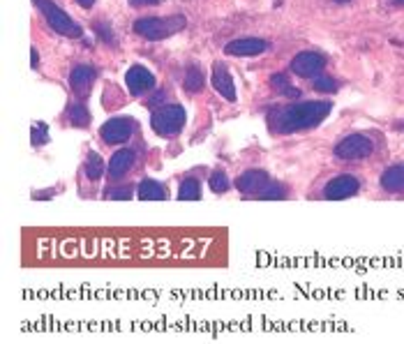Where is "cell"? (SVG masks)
Returning <instances> with one entry per match:
<instances>
[{
    "label": "cell",
    "instance_id": "6da1fadb",
    "mask_svg": "<svg viewBox=\"0 0 404 344\" xmlns=\"http://www.w3.org/2000/svg\"><path fill=\"white\" fill-rule=\"evenodd\" d=\"M328 113H330V102H298L275 111L271 118V125L273 132L280 134L305 132L317 127L321 121H326Z\"/></svg>",
    "mask_w": 404,
    "mask_h": 344
},
{
    "label": "cell",
    "instance_id": "7a4b0ae2",
    "mask_svg": "<svg viewBox=\"0 0 404 344\" xmlns=\"http://www.w3.org/2000/svg\"><path fill=\"white\" fill-rule=\"evenodd\" d=\"M185 16H146V19H136L134 24V33L141 35L151 42H157V39L171 37L176 33H181L185 28Z\"/></svg>",
    "mask_w": 404,
    "mask_h": 344
},
{
    "label": "cell",
    "instance_id": "3957f363",
    "mask_svg": "<svg viewBox=\"0 0 404 344\" xmlns=\"http://www.w3.org/2000/svg\"><path fill=\"white\" fill-rule=\"evenodd\" d=\"M185 118L187 116H185L183 106H178V104H162V106H155L151 125L160 136L171 139V136L181 134V130L185 127Z\"/></svg>",
    "mask_w": 404,
    "mask_h": 344
},
{
    "label": "cell",
    "instance_id": "277c9868",
    "mask_svg": "<svg viewBox=\"0 0 404 344\" xmlns=\"http://www.w3.org/2000/svg\"><path fill=\"white\" fill-rule=\"evenodd\" d=\"M35 3L39 7V12L44 14L46 24L51 26L56 33H61L65 37H81L84 35L81 26H79L76 21H72L70 14L63 12V9L56 3H51V0H35Z\"/></svg>",
    "mask_w": 404,
    "mask_h": 344
},
{
    "label": "cell",
    "instance_id": "5b68a950",
    "mask_svg": "<svg viewBox=\"0 0 404 344\" xmlns=\"http://www.w3.org/2000/svg\"><path fill=\"white\" fill-rule=\"evenodd\" d=\"M372 151L374 146L365 134H349L335 146V155H338L340 160H349V162L365 160L368 155H372Z\"/></svg>",
    "mask_w": 404,
    "mask_h": 344
},
{
    "label": "cell",
    "instance_id": "8992f818",
    "mask_svg": "<svg viewBox=\"0 0 404 344\" xmlns=\"http://www.w3.org/2000/svg\"><path fill=\"white\" fill-rule=\"evenodd\" d=\"M326 67V58L317 51H301L291 61V72L301 79H314L319 76L321 70Z\"/></svg>",
    "mask_w": 404,
    "mask_h": 344
},
{
    "label": "cell",
    "instance_id": "52a82bcc",
    "mask_svg": "<svg viewBox=\"0 0 404 344\" xmlns=\"http://www.w3.org/2000/svg\"><path fill=\"white\" fill-rule=\"evenodd\" d=\"M134 121L130 118H111V121H106L100 130V136L104 143L109 146H116V143H125L130 136L134 134Z\"/></svg>",
    "mask_w": 404,
    "mask_h": 344
},
{
    "label": "cell",
    "instance_id": "ba28073f",
    "mask_svg": "<svg viewBox=\"0 0 404 344\" xmlns=\"http://www.w3.org/2000/svg\"><path fill=\"white\" fill-rule=\"evenodd\" d=\"M125 84L132 95H143L155 88V74L143 65H132L130 70L125 72Z\"/></svg>",
    "mask_w": 404,
    "mask_h": 344
},
{
    "label": "cell",
    "instance_id": "9c48e42d",
    "mask_svg": "<svg viewBox=\"0 0 404 344\" xmlns=\"http://www.w3.org/2000/svg\"><path fill=\"white\" fill-rule=\"evenodd\" d=\"M360 183L358 178H353L349 173H342V176H335V178L326 185V190H323V196L326 199H333V201H340V199H349L358 192Z\"/></svg>",
    "mask_w": 404,
    "mask_h": 344
},
{
    "label": "cell",
    "instance_id": "30bf717a",
    "mask_svg": "<svg viewBox=\"0 0 404 344\" xmlns=\"http://www.w3.org/2000/svg\"><path fill=\"white\" fill-rule=\"evenodd\" d=\"M268 44L263 42L259 37H241V39H233L224 46V54L226 56H238V58H252V56H259L263 54Z\"/></svg>",
    "mask_w": 404,
    "mask_h": 344
},
{
    "label": "cell",
    "instance_id": "8fae6325",
    "mask_svg": "<svg viewBox=\"0 0 404 344\" xmlns=\"http://www.w3.org/2000/svg\"><path fill=\"white\" fill-rule=\"evenodd\" d=\"M95 84V67L91 65H76L72 67V72H70V86H72V91L76 93V97H88L91 95V88Z\"/></svg>",
    "mask_w": 404,
    "mask_h": 344
},
{
    "label": "cell",
    "instance_id": "7c38bea8",
    "mask_svg": "<svg viewBox=\"0 0 404 344\" xmlns=\"http://www.w3.org/2000/svg\"><path fill=\"white\" fill-rule=\"evenodd\" d=\"M213 88L218 91L226 102H236V86L229 70L222 63L213 65Z\"/></svg>",
    "mask_w": 404,
    "mask_h": 344
},
{
    "label": "cell",
    "instance_id": "4fadbf2b",
    "mask_svg": "<svg viewBox=\"0 0 404 344\" xmlns=\"http://www.w3.org/2000/svg\"><path fill=\"white\" fill-rule=\"evenodd\" d=\"M132 166H134V151L123 148V151L113 153V157L109 160V166H106V169H109V178L121 181L123 176L132 171Z\"/></svg>",
    "mask_w": 404,
    "mask_h": 344
},
{
    "label": "cell",
    "instance_id": "5bb4252c",
    "mask_svg": "<svg viewBox=\"0 0 404 344\" xmlns=\"http://www.w3.org/2000/svg\"><path fill=\"white\" fill-rule=\"evenodd\" d=\"M236 185H238V190L245 192V194H261L271 183H268V173L266 171L252 169V171H245Z\"/></svg>",
    "mask_w": 404,
    "mask_h": 344
},
{
    "label": "cell",
    "instance_id": "9a60e30c",
    "mask_svg": "<svg viewBox=\"0 0 404 344\" xmlns=\"http://www.w3.org/2000/svg\"><path fill=\"white\" fill-rule=\"evenodd\" d=\"M136 196H139L141 201H164L166 196H169V192H166L164 185H160L157 181L146 178L139 183V192H136Z\"/></svg>",
    "mask_w": 404,
    "mask_h": 344
},
{
    "label": "cell",
    "instance_id": "2e32d148",
    "mask_svg": "<svg viewBox=\"0 0 404 344\" xmlns=\"http://www.w3.org/2000/svg\"><path fill=\"white\" fill-rule=\"evenodd\" d=\"M381 188L386 192H402L404 190V164H395L381 176Z\"/></svg>",
    "mask_w": 404,
    "mask_h": 344
},
{
    "label": "cell",
    "instance_id": "e0dca14e",
    "mask_svg": "<svg viewBox=\"0 0 404 344\" xmlns=\"http://www.w3.org/2000/svg\"><path fill=\"white\" fill-rule=\"evenodd\" d=\"M203 70L196 63H190L187 65V70H185V76H183V86H185V91L187 93H199L201 88H203Z\"/></svg>",
    "mask_w": 404,
    "mask_h": 344
},
{
    "label": "cell",
    "instance_id": "ac0fdd59",
    "mask_svg": "<svg viewBox=\"0 0 404 344\" xmlns=\"http://www.w3.org/2000/svg\"><path fill=\"white\" fill-rule=\"evenodd\" d=\"M178 199L181 201H199L201 199V185L196 178H185L181 183V190H178Z\"/></svg>",
    "mask_w": 404,
    "mask_h": 344
},
{
    "label": "cell",
    "instance_id": "d6986e66",
    "mask_svg": "<svg viewBox=\"0 0 404 344\" xmlns=\"http://www.w3.org/2000/svg\"><path fill=\"white\" fill-rule=\"evenodd\" d=\"M67 118H70V123L74 127H86L88 123H91V111L86 109V104L76 102L70 106V111H67Z\"/></svg>",
    "mask_w": 404,
    "mask_h": 344
},
{
    "label": "cell",
    "instance_id": "ffe728a7",
    "mask_svg": "<svg viewBox=\"0 0 404 344\" xmlns=\"http://www.w3.org/2000/svg\"><path fill=\"white\" fill-rule=\"evenodd\" d=\"M86 176L91 181H97L100 178V176L104 173V162H102V157L97 155V153H88V157H86Z\"/></svg>",
    "mask_w": 404,
    "mask_h": 344
},
{
    "label": "cell",
    "instance_id": "44dd1931",
    "mask_svg": "<svg viewBox=\"0 0 404 344\" xmlns=\"http://www.w3.org/2000/svg\"><path fill=\"white\" fill-rule=\"evenodd\" d=\"M271 86H273L278 93L287 95V97H298V95H301L298 88L289 86V79H287V74H275V76L271 79Z\"/></svg>",
    "mask_w": 404,
    "mask_h": 344
},
{
    "label": "cell",
    "instance_id": "7402d4cb",
    "mask_svg": "<svg viewBox=\"0 0 404 344\" xmlns=\"http://www.w3.org/2000/svg\"><path fill=\"white\" fill-rule=\"evenodd\" d=\"M312 86H314V91H319V93H335V91H338V81H335V79H330V74L314 76L312 79Z\"/></svg>",
    "mask_w": 404,
    "mask_h": 344
},
{
    "label": "cell",
    "instance_id": "603a6c76",
    "mask_svg": "<svg viewBox=\"0 0 404 344\" xmlns=\"http://www.w3.org/2000/svg\"><path fill=\"white\" fill-rule=\"evenodd\" d=\"M211 190L213 192H218V194H222V192H226V190H229V178H226V173L224 171H213L211 173Z\"/></svg>",
    "mask_w": 404,
    "mask_h": 344
},
{
    "label": "cell",
    "instance_id": "cb8c5ba5",
    "mask_svg": "<svg viewBox=\"0 0 404 344\" xmlns=\"http://www.w3.org/2000/svg\"><path fill=\"white\" fill-rule=\"evenodd\" d=\"M259 196L261 199H284V196H287V190H284L282 185H268Z\"/></svg>",
    "mask_w": 404,
    "mask_h": 344
},
{
    "label": "cell",
    "instance_id": "d4e9b609",
    "mask_svg": "<svg viewBox=\"0 0 404 344\" xmlns=\"http://www.w3.org/2000/svg\"><path fill=\"white\" fill-rule=\"evenodd\" d=\"M49 141V134H46V127L42 123L33 125V146H44Z\"/></svg>",
    "mask_w": 404,
    "mask_h": 344
},
{
    "label": "cell",
    "instance_id": "484cf974",
    "mask_svg": "<svg viewBox=\"0 0 404 344\" xmlns=\"http://www.w3.org/2000/svg\"><path fill=\"white\" fill-rule=\"evenodd\" d=\"M106 199H132V190L130 188L109 190V192H106Z\"/></svg>",
    "mask_w": 404,
    "mask_h": 344
},
{
    "label": "cell",
    "instance_id": "4316f807",
    "mask_svg": "<svg viewBox=\"0 0 404 344\" xmlns=\"http://www.w3.org/2000/svg\"><path fill=\"white\" fill-rule=\"evenodd\" d=\"M162 0H130L132 7H153V5H160Z\"/></svg>",
    "mask_w": 404,
    "mask_h": 344
},
{
    "label": "cell",
    "instance_id": "83f0119b",
    "mask_svg": "<svg viewBox=\"0 0 404 344\" xmlns=\"http://www.w3.org/2000/svg\"><path fill=\"white\" fill-rule=\"evenodd\" d=\"M76 5L84 7V9H91V7L95 5V0H76Z\"/></svg>",
    "mask_w": 404,
    "mask_h": 344
},
{
    "label": "cell",
    "instance_id": "f1b7e54d",
    "mask_svg": "<svg viewBox=\"0 0 404 344\" xmlns=\"http://www.w3.org/2000/svg\"><path fill=\"white\" fill-rule=\"evenodd\" d=\"M31 56H33V58H31V65H33V67H37V63H39V54L35 51V46H33V51H31Z\"/></svg>",
    "mask_w": 404,
    "mask_h": 344
},
{
    "label": "cell",
    "instance_id": "f546056e",
    "mask_svg": "<svg viewBox=\"0 0 404 344\" xmlns=\"http://www.w3.org/2000/svg\"><path fill=\"white\" fill-rule=\"evenodd\" d=\"M395 5H404V0H395Z\"/></svg>",
    "mask_w": 404,
    "mask_h": 344
}]
</instances>
